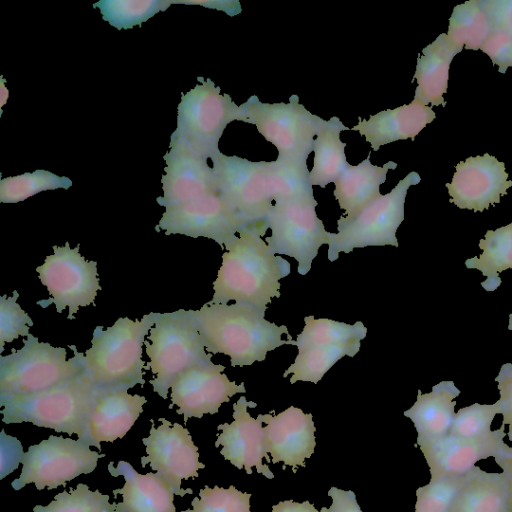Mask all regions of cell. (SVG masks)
<instances>
[{"label": "cell", "instance_id": "obj_44", "mask_svg": "<svg viewBox=\"0 0 512 512\" xmlns=\"http://www.w3.org/2000/svg\"><path fill=\"white\" fill-rule=\"evenodd\" d=\"M493 28L512 36V0H480Z\"/></svg>", "mask_w": 512, "mask_h": 512}, {"label": "cell", "instance_id": "obj_37", "mask_svg": "<svg viewBox=\"0 0 512 512\" xmlns=\"http://www.w3.org/2000/svg\"><path fill=\"white\" fill-rule=\"evenodd\" d=\"M73 182L46 170L3 178L0 181V202L16 203L46 190L68 189Z\"/></svg>", "mask_w": 512, "mask_h": 512}, {"label": "cell", "instance_id": "obj_41", "mask_svg": "<svg viewBox=\"0 0 512 512\" xmlns=\"http://www.w3.org/2000/svg\"><path fill=\"white\" fill-rule=\"evenodd\" d=\"M19 293L0 297V353L4 350L6 342H12L19 336H28L30 326L34 323L30 316L17 303Z\"/></svg>", "mask_w": 512, "mask_h": 512}, {"label": "cell", "instance_id": "obj_43", "mask_svg": "<svg viewBox=\"0 0 512 512\" xmlns=\"http://www.w3.org/2000/svg\"><path fill=\"white\" fill-rule=\"evenodd\" d=\"M498 383L500 398L496 402L498 414H502V425H508V438L512 441V363L501 366L498 376L495 377Z\"/></svg>", "mask_w": 512, "mask_h": 512}, {"label": "cell", "instance_id": "obj_42", "mask_svg": "<svg viewBox=\"0 0 512 512\" xmlns=\"http://www.w3.org/2000/svg\"><path fill=\"white\" fill-rule=\"evenodd\" d=\"M498 66L500 73L512 67V36L504 30L493 28L480 48Z\"/></svg>", "mask_w": 512, "mask_h": 512}, {"label": "cell", "instance_id": "obj_39", "mask_svg": "<svg viewBox=\"0 0 512 512\" xmlns=\"http://www.w3.org/2000/svg\"><path fill=\"white\" fill-rule=\"evenodd\" d=\"M469 472L461 476L430 480L427 485L419 487L416 490L415 512H447L456 494L468 480Z\"/></svg>", "mask_w": 512, "mask_h": 512}, {"label": "cell", "instance_id": "obj_26", "mask_svg": "<svg viewBox=\"0 0 512 512\" xmlns=\"http://www.w3.org/2000/svg\"><path fill=\"white\" fill-rule=\"evenodd\" d=\"M461 51L450 42L446 33L440 34L422 50L414 74L417 87L413 101L425 106L446 105L443 94L447 92L450 64Z\"/></svg>", "mask_w": 512, "mask_h": 512}, {"label": "cell", "instance_id": "obj_32", "mask_svg": "<svg viewBox=\"0 0 512 512\" xmlns=\"http://www.w3.org/2000/svg\"><path fill=\"white\" fill-rule=\"evenodd\" d=\"M361 341L345 344L315 346L298 350V354L283 377L292 374L290 383L307 381L317 384L329 369L344 356L354 357L360 350Z\"/></svg>", "mask_w": 512, "mask_h": 512}, {"label": "cell", "instance_id": "obj_34", "mask_svg": "<svg viewBox=\"0 0 512 512\" xmlns=\"http://www.w3.org/2000/svg\"><path fill=\"white\" fill-rule=\"evenodd\" d=\"M304 328L296 338L298 350L332 344H345L363 340L367 328L361 321L354 324L327 318L315 319L313 315L304 318Z\"/></svg>", "mask_w": 512, "mask_h": 512}, {"label": "cell", "instance_id": "obj_15", "mask_svg": "<svg viewBox=\"0 0 512 512\" xmlns=\"http://www.w3.org/2000/svg\"><path fill=\"white\" fill-rule=\"evenodd\" d=\"M150 421V434L142 439L147 454L141 457L142 467L149 464L168 482L175 495L192 494L191 489L181 488L182 480L198 477V470L205 465L199 461L198 447L188 429L165 418H159L158 427L152 419Z\"/></svg>", "mask_w": 512, "mask_h": 512}, {"label": "cell", "instance_id": "obj_23", "mask_svg": "<svg viewBox=\"0 0 512 512\" xmlns=\"http://www.w3.org/2000/svg\"><path fill=\"white\" fill-rule=\"evenodd\" d=\"M432 107L412 101L395 109H387L359 118L351 130L358 131L370 143L373 151L398 140L415 139V136L435 119Z\"/></svg>", "mask_w": 512, "mask_h": 512}, {"label": "cell", "instance_id": "obj_40", "mask_svg": "<svg viewBox=\"0 0 512 512\" xmlns=\"http://www.w3.org/2000/svg\"><path fill=\"white\" fill-rule=\"evenodd\" d=\"M498 414L496 403L479 404L461 408L455 414L449 434L455 437H478L490 433L491 423Z\"/></svg>", "mask_w": 512, "mask_h": 512}, {"label": "cell", "instance_id": "obj_46", "mask_svg": "<svg viewBox=\"0 0 512 512\" xmlns=\"http://www.w3.org/2000/svg\"><path fill=\"white\" fill-rule=\"evenodd\" d=\"M172 4L201 5L210 9L222 10L234 16L241 12L238 1L204 0V1H172Z\"/></svg>", "mask_w": 512, "mask_h": 512}, {"label": "cell", "instance_id": "obj_1", "mask_svg": "<svg viewBox=\"0 0 512 512\" xmlns=\"http://www.w3.org/2000/svg\"><path fill=\"white\" fill-rule=\"evenodd\" d=\"M227 243L222 265L213 282L210 304L245 303L265 313L272 298L280 297L279 280L289 275L290 263L271 252L262 239L266 231L246 228Z\"/></svg>", "mask_w": 512, "mask_h": 512}, {"label": "cell", "instance_id": "obj_16", "mask_svg": "<svg viewBox=\"0 0 512 512\" xmlns=\"http://www.w3.org/2000/svg\"><path fill=\"white\" fill-rule=\"evenodd\" d=\"M225 366L209 363L197 364L179 373L170 385L171 404L178 407L176 413L189 418H201L204 414H216L220 406L238 393H245L244 383L230 381L223 371Z\"/></svg>", "mask_w": 512, "mask_h": 512}, {"label": "cell", "instance_id": "obj_5", "mask_svg": "<svg viewBox=\"0 0 512 512\" xmlns=\"http://www.w3.org/2000/svg\"><path fill=\"white\" fill-rule=\"evenodd\" d=\"M74 356L66 359L63 347H53L29 334L23 347L0 356V405L4 402L49 389L85 372L81 352L68 345Z\"/></svg>", "mask_w": 512, "mask_h": 512}, {"label": "cell", "instance_id": "obj_18", "mask_svg": "<svg viewBox=\"0 0 512 512\" xmlns=\"http://www.w3.org/2000/svg\"><path fill=\"white\" fill-rule=\"evenodd\" d=\"M455 168L451 183L445 186L451 197L449 201L460 209L482 212L499 203L500 197L512 186L505 164L488 153L468 157Z\"/></svg>", "mask_w": 512, "mask_h": 512}, {"label": "cell", "instance_id": "obj_7", "mask_svg": "<svg viewBox=\"0 0 512 512\" xmlns=\"http://www.w3.org/2000/svg\"><path fill=\"white\" fill-rule=\"evenodd\" d=\"M183 94L177 107L176 129L170 141L178 142L205 158L220 152L218 144L226 126L242 121L240 105L207 78Z\"/></svg>", "mask_w": 512, "mask_h": 512}, {"label": "cell", "instance_id": "obj_6", "mask_svg": "<svg viewBox=\"0 0 512 512\" xmlns=\"http://www.w3.org/2000/svg\"><path fill=\"white\" fill-rule=\"evenodd\" d=\"M150 361L145 370L154 378L149 381L163 399H167L173 379L185 369L211 362L212 354L205 352L193 310L179 309L160 314L144 342Z\"/></svg>", "mask_w": 512, "mask_h": 512}, {"label": "cell", "instance_id": "obj_49", "mask_svg": "<svg viewBox=\"0 0 512 512\" xmlns=\"http://www.w3.org/2000/svg\"><path fill=\"white\" fill-rule=\"evenodd\" d=\"M508 329H509V330H512V314H510V316H509Z\"/></svg>", "mask_w": 512, "mask_h": 512}, {"label": "cell", "instance_id": "obj_36", "mask_svg": "<svg viewBox=\"0 0 512 512\" xmlns=\"http://www.w3.org/2000/svg\"><path fill=\"white\" fill-rule=\"evenodd\" d=\"M33 512H126L122 502L110 503L109 495L91 491L80 483L75 489L58 493L47 506L36 505Z\"/></svg>", "mask_w": 512, "mask_h": 512}, {"label": "cell", "instance_id": "obj_12", "mask_svg": "<svg viewBox=\"0 0 512 512\" xmlns=\"http://www.w3.org/2000/svg\"><path fill=\"white\" fill-rule=\"evenodd\" d=\"M54 254L48 255L45 262L36 268L41 283L46 286L50 297L38 301L37 305L46 308L55 304L61 313L69 308L68 319L80 307L94 304L97 292L101 290L97 273V262L88 261L79 252V245L71 249L69 243L53 246Z\"/></svg>", "mask_w": 512, "mask_h": 512}, {"label": "cell", "instance_id": "obj_21", "mask_svg": "<svg viewBox=\"0 0 512 512\" xmlns=\"http://www.w3.org/2000/svg\"><path fill=\"white\" fill-rule=\"evenodd\" d=\"M259 414L263 423L264 448L270 453L273 463L283 462L282 468L291 466L293 473L305 467V458H310L316 446L315 425L311 413L290 406L277 415Z\"/></svg>", "mask_w": 512, "mask_h": 512}, {"label": "cell", "instance_id": "obj_3", "mask_svg": "<svg viewBox=\"0 0 512 512\" xmlns=\"http://www.w3.org/2000/svg\"><path fill=\"white\" fill-rule=\"evenodd\" d=\"M159 317L151 312L140 321L119 318L106 330L94 329L91 348L81 353V360L100 393L144 385L142 346Z\"/></svg>", "mask_w": 512, "mask_h": 512}, {"label": "cell", "instance_id": "obj_8", "mask_svg": "<svg viewBox=\"0 0 512 512\" xmlns=\"http://www.w3.org/2000/svg\"><path fill=\"white\" fill-rule=\"evenodd\" d=\"M421 178L410 172L387 194L379 195L350 219L337 221V233L329 232L328 260L334 262L340 253L368 246L398 247L397 229L404 220V204L410 186Z\"/></svg>", "mask_w": 512, "mask_h": 512}, {"label": "cell", "instance_id": "obj_19", "mask_svg": "<svg viewBox=\"0 0 512 512\" xmlns=\"http://www.w3.org/2000/svg\"><path fill=\"white\" fill-rule=\"evenodd\" d=\"M166 167L161 178L163 196L157 197L160 206L167 207L218 194V182L207 158L185 145L170 141L163 156Z\"/></svg>", "mask_w": 512, "mask_h": 512}, {"label": "cell", "instance_id": "obj_11", "mask_svg": "<svg viewBox=\"0 0 512 512\" xmlns=\"http://www.w3.org/2000/svg\"><path fill=\"white\" fill-rule=\"evenodd\" d=\"M316 199L274 203L267 224L271 235L265 241L272 253L293 257L298 273L306 275L323 244H329V232L317 216Z\"/></svg>", "mask_w": 512, "mask_h": 512}, {"label": "cell", "instance_id": "obj_20", "mask_svg": "<svg viewBox=\"0 0 512 512\" xmlns=\"http://www.w3.org/2000/svg\"><path fill=\"white\" fill-rule=\"evenodd\" d=\"M255 402H248L245 396H241L233 404V422L218 425L221 430L218 434L215 446H222L220 454L224 459L230 461L238 469H245L247 474L252 473V467L268 479L274 475L268 465L264 464L272 460L264 448V431L260 415L253 418L247 411L248 407H256Z\"/></svg>", "mask_w": 512, "mask_h": 512}, {"label": "cell", "instance_id": "obj_22", "mask_svg": "<svg viewBox=\"0 0 512 512\" xmlns=\"http://www.w3.org/2000/svg\"><path fill=\"white\" fill-rule=\"evenodd\" d=\"M144 396L130 394L127 389L102 393L88 419L82 441L101 450L100 443L123 438L143 412Z\"/></svg>", "mask_w": 512, "mask_h": 512}, {"label": "cell", "instance_id": "obj_47", "mask_svg": "<svg viewBox=\"0 0 512 512\" xmlns=\"http://www.w3.org/2000/svg\"><path fill=\"white\" fill-rule=\"evenodd\" d=\"M272 512H328V508L322 507L318 511L309 501L298 503L293 500H285L273 505Z\"/></svg>", "mask_w": 512, "mask_h": 512}, {"label": "cell", "instance_id": "obj_27", "mask_svg": "<svg viewBox=\"0 0 512 512\" xmlns=\"http://www.w3.org/2000/svg\"><path fill=\"white\" fill-rule=\"evenodd\" d=\"M370 155L358 165H350L334 182V197L344 218L350 219L358 214L366 205L376 199L380 186L386 181L388 170L397 168V163L389 161L379 167L370 162Z\"/></svg>", "mask_w": 512, "mask_h": 512}, {"label": "cell", "instance_id": "obj_30", "mask_svg": "<svg viewBox=\"0 0 512 512\" xmlns=\"http://www.w3.org/2000/svg\"><path fill=\"white\" fill-rule=\"evenodd\" d=\"M479 247L483 250L477 257L467 259L468 269H477L487 277L481 283L486 291H494L501 284L499 273L512 268V223L496 230H488Z\"/></svg>", "mask_w": 512, "mask_h": 512}, {"label": "cell", "instance_id": "obj_9", "mask_svg": "<svg viewBox=\"0 0 512 512\" xmlns=\"http://www.w3.org/2000/svg\"><path fill=\"white\" fill-rule=\"evenodd\" d=\"M240 108L242 121L255 125L276 147L278 159L306 161L313 152L314 136L324 120L308 111L297 95L288 103H264L252 95Z\"/></svg>", "mask_w": 512, "mask_h": 512}, {"label": "cell", "instance_id": "obj_45", "mask_svg": "<svg viewBox=\"0 0 512 512\" xmlns=\"http://www.w3.org/2000/svg\"><path fill=\"white\" fill-rule=\"evenodd\" d=\"M328 495L332 498L328 512H362L353 491L331 487Z\"/></svg>", "mask_w": 512, "mask_h": 512}, {"label": "cell", "instance_id": "obj_2", "mask_svg": "<svg viewBox=\"0 0 512 512\" xmlns=\"http://www.w3.org/2000/svg\"><path fill=\"white\" fill-rule=\"evenodd\" d=\"M193 313L205 349L229 356L233 367L264 361L269 351L296 345L285 325L266 320L265 313L249 304L206 303Z\"/></svg>", "mask_w": 512, "mask_h": 512}, {"label": "cell", "instance_id": "obj_28", "mask_svg": "<svg viewBox=\"0 0 512 512\" xmlns=\"http://www.w3.org/2000/svg\"><path fill=\"white\" fill-rule=\"evenodd\" d=\"M447 512H508L506 475L475 466Z\"/></svg>", "mask_w": 512, "mask_h": 512}, {"label": "cell", "instance_id": "obj_4", "mask_svg": "<svg viewBox=\"0 0 512 512\" xmlns=\"http://www.w3.org/2000/svg\"><path fill=\"white\" fill-rule=\"evenodd\" d=\"M102 393L88 373L65 380L49 389L12 398L0 405L6 424L30 422L83 440L90 414Z\"/></svg>", "mask_w": 512, "mask_h": 512}, {"label": "cell", "instance_id": "obj_31", "mask_svg": "<svg viewBox=\"0 0 512 512\" xmlns=\"http://www.w3.org/2000/svg\"><path fill=\"white\" fill-rule=\"evenodd\" d=\"M306 161L276 159L266 162L265 175L270 197L274 203L313 198Z\"/></svg>", "mask_w": 512, "mask_h": 512}, {"label": "cell", "instance_id": "obj_29", "mask_svg": "<svg viewBox=\"0 0 512 512\" xmlns=\"http://www.w3.org/2000/svg\"><path fill=\"white\" fill-rule=\"evenodd\" d=\"M348 129L336 116L322 122L313 147L314 163L309 173L312 186L326 187L351 165L345 155L346 143L340 139V133Z\"/></svg>", "mask_w": 512, "mask_h": 512}, {"label": "cell", "instance_id": "obj_13", "mask_svg": "<svg viewBox=\"0 0 512 512\" xmlns=\"http://www.w3.org/2000/svg\"><path fill=\"white\" fill-rule=\"evenodd\" d=\"M211 160L219 194L248 228L267 231V216L273 201L266 182V161L254 162L221 152L215 154Z\"/></svg>", "mask_w": 512, "mask_h": 512}, {"label": "cell", "instance_id": "obj_35", "mask_svg": "<svg viewBox=\"0 0 512 512\" xmlns=\"http://www.w3.org/2000/svg\"><path fill=\"white\" fill-rule=\"evenodd\" d=\"M171 4L169 0H101L93 7L100 9L103 20L120 30L140 26Z\"/></svg>", "mask_w": 512, "mask_h": 512}, {"label": "cell", "instance_id": "obj_17", "mask_svg": "<svg viewBox=\"0 0 512 512\" xmlns=\"http://www.w3.org/2000/svg\"><path fill=\"white\" fill-rule=\"evenodd\" d=\"M505 427L478 437L447 435L437 440L416 444L420 447L430 471V480L467 474L475 464L489 457L512 456V447L504 443Z\"/></svg>", "mask_w": 512, "mask_h": 512}, {"label": "cell", "instance_id": "obj_10", "mask_svg": "<svg viewBox=\"0 0 512 512\" xmlns=\"http://www.w3.org/2000/svg\"><path fill=\"white\" fill-rule=\"evenodd\" d=\"M105 457L78 439L50 435L39 444L31 445L22 458V471L12 482L14 490L34 483L38 490L56 489L81 474L92 473L99 458Z\"/></svg>", "mask_w": 512, "mask_h": 512}, {"label": "cell", "instance_id": "obj_14", "mask_svg": "<svg viewBox=\"0 0 512 512\" xmlns=\"http://www.w3.org/2000/svg\"><path fill=\"white\" fill-rule=\"evenodd\" d=\"M155 230L166 235L182 234L206 237L217 242L222 249L248 228L232 206L218 193L184 203L165 207Z\"/></svg>", "mask_w": 512, "mask_h": 512}, {"label": "cell", "instance_id": "obj_33", "mask_svg": "<svg viewBox=\"0 0 512 512\" xmlns=\"http://www.w3.org/2000/svg\"><path fill=\"white\" fill-rule=\"evenodd\" d=\"M491 30L490 19L480 0H470L454 7L446 34L454 46L478 50Z\"/></svg>", "mask_w": 512, "mask_h": 512}, {"label": "cell", "instance_id": "obj_48", "mask_svg": "<svg viewBox=\"0 0 512 512\" xmlns=\"http://www.w3.org/2000/svg\"><path fill=\"white\" fill-rule=\"evenodd\" d=\"M495 462L506 475L508 483V512H512V456L495 458Z\"/></svg>", "mask_w": 512, "mask_h": 512}, {"label": "cell", "instance_id": "obj_38", "mask_svg": "<svg viewBox=\"0 0 512 512\" xmlns=\"http://www.w3.org/2000/svg\"><path fill=\"white\" fill-rule=\"evenodd\" d=\"M199 496L192 500V510L180 512H251V494L241 492L233 485L228 488L206 485L199 491Z\"/></svg>", "mask_w": 512, "mask_h": 512}, {"label": "cell", "instance_id": "obj_24", "mask_svg": "<svg viewBox=\"0 0 512 512\" xmlns=\"http://www.w3.org/2000/svg\"><path fill=\"white\" fill-rule=\"evenodd\" d=\"M108 471L113 477L122 475L125 484L114 489V498L122 495L126 512H176L171 486L157 472L138 473L130 463L119 461L117 466L110 462Z\"/></svg>", "mask_w": 512, "mask_h": 512}, {"label": "cell", "instance_id": "obj_25", "mask_svg": "<svg viewBox=\"0 0 512 512\" xmlns=\"http://www.w3.org/2000/svg\"><path fill=\"white\" fill-rule=\"evenodd\" d=\"M460 390L452 380L442 381L433 386L432 391L422 394L418 390L416 402L404 411L417 431L416 444L433 441L449 434L455 412L454 408Z\"/></svg>", "mask_w": 512, "mask_h": 512}]
</instances>
